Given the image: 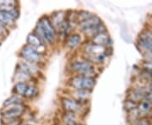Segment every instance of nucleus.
<instances>
[{
  "label": "nucleus",
  "instance_id": "9",
  "mask_svg": "<svg viewBox=\"0 0 152 125\" xmlns=\"http://www.w3.org/2000/svg\"><path fill=\"white\" fill-rule=\"evenodd\" d=\"M85 38L80 32L73 31L68 37H66L64 40L62 42L63 46L69 51H74L75 49L80 48L84 42Z\"/></svg>",
  "mask_w": 152,
  "mask_h": 125
},
{
  "label": "nucleus",
  "instance_id": "22",
  "mask_svg": "<svg viewBox=\"0 0 152 125\" xmlns=\"http://www.w3.org/2000/svg\"><path fill=\"white\" fill-rule=\"evenodd\" d=\"M92 12L89 10H75V25L77 26L78 24L81 23V22L85 21L88 20L89 18L92 16Z\"/></svg>",
  "mask_w": 152,
  "mask_h": 125
},
{
  "label": "nucleus",
  "instance_id": "21",
  "mask_svg": "<svg viewBox=\"0 0 152 125\" xmlns=\"http://www.w3.org/2000/svg\"><path fill=\"white\" fill-rule=\"evenodd\" d=\"M40 95V87L37 83H31L29 88L27 90V92L26 94L25 99L27 100H35Z\"/></svg>",
  "mask_w": 152,
  "mask_h": 125
},
{
  "label": "nucleus",
  "instance_id": "12",
  "mask_svg": "<svg viewBox=\"0 0 152 125\" xmlns=\"http://www.w3.org/2000/svg\"><path fill=\"white\" fill-rule=\"evenodd\" d=\"M26 44L31 46L32 48H36L39 52L42 53L44 54H48V48L42 42V41L39 38L33 31H31L27 35V37H26Z\"/></svg>",
  "mask_w": 152,
  "mask_h": 125
},
{
  "label": "nucleus",
  "instance_id": "8",
  "mask_svg": "<svg viewBox=\"0 0 152 125\" xmlns=\"http://www.w3.org/2000/svg\"><path fill=\"white\" fill-rule=\"evenodd\" d=\"M18 69L24 71L26 73H27L28 75H30L31 76L34 77L36 79H37L40 80V78L43 76V73H42V69L43 68L41 66L34 64H31L23 60H19L18 63L16 64V68Z\"/></svg>",
  "mask_w": 152,
  "mask_h": 125
},
{
  "label": "nucleus",
  "instance_id": "11",
  "mask_svg": "<svg viewBox=\"0 0 152 125\" xmlns=\"http://www.w3.org/2000/svg\"><path fill=\"white\" fill-rule=\"evenodd\" d=\"M89 41H91V42L96 45L106 47V48H113V41L108 31L98 33L91 39H89Z\"/></svg>",
  "mask_w": 152,
  "mask_h": 125
},
{
  "label": "nucleus",
  "instance_id": "28",
  "mask_svg": "<svg viewBox=\"0 0 152 125\" xmlns=\"http://www.w3.org/2000/svg\"><path fill=\"white\" fill-rule=\"evenodd\" d=\"M9 34H10V29L0 22V35L7 37Z\"/></svg>",
  "mask_w": 152,
  "mask_h": 125
},
{
  "label": "nucleus",
  "instance_id": "2",
  "mask_svg": "<svg viewBox=\"0 0 152 125\" xmlns=\"http://www.w3.org/2000/svg\"><path fill=\"white\" fill-rule=\"evenodd\" d=\"M99 69L100 68L94 65L81 56H78L69 60L66 66V70L70 75H83L95 79H98L101 74Z\"/></svg>",
  "mask_w": 152,
  "mask_h": 125
},
{
  "label": "nucleus",
  "instance_id": "37",
  "mask_svg": "<svg viewBox=\"0 0 152 125\" xmlns=\"http://www.w3.org/2000/svg\"><path fill=\"white\" fill-rule=\"evenodd\" d=\"M151 125H152V124H151Z\"/></svg>",
  "mask_w": 152,
  "mask_h": 125
},
{
  "label": "nucleus",
  "instance_id": "25",
  "mask_svg": "<svg viewBox=\"0 0 152 125\" xmlns=\"http://www.w3.org/2000/svg\"><path fill=\"white\" fill-rule=\"evenodd\" d=\"M138 104L139 102H134L133 100H130V99H125L124 102V105H123V107L124 109V111L126 113H129V112H131L133 110H135L138 107Z\"/></svg>",
  "mask_w": 152,
  "mask_h": 125
},
{
  "label": "nucleus",
  "instance_id": "14",
  "mask_svg": "<svg viewBox=\"0 0 152 125\" xmlns=\"http://www.w3.org/2000/svg\"><path fill=\"white\" fill-rule=\"evenodd\" d=\"M39 80L31 76L30 75H28L27 73L24 72V71L15 69V71L14 73V75L12 78V82L14 84L19 83V82H26V83H37L38 84Z\"/></svg>",
  "mask_w": 152,
  "mask_h": 125
},
{
  "label": "nucleus",
  "instance_id": "17",
  "mask_svg": "<svg viewBox=\"0 0 152 125\" xmlns=\"http://www.w3.org/2000/svg\"><path fill=\"white\" fill-rule=\"evenodd\" d=\"M107 31V26L105 25V23L103 21L101 22L100 24H98L97 26H94V27L91 28L89 30H87L86 31H84L83 33H81L84 37V38L86 39V40H89L91 39L92 37H94L95 35H96L98 33L100 32H103V31Z\"/></svg>",
  "mask_w": 152,
  "mask_h": 125
},
{
  "label": "nucleus",
  "instance_id": "34",
  "mask_svg": "<svg viewBox=\"0 0 152 125\" xmlns=\"http://www.w3.org/2000/svg\"><path fill=\"white\" fill-rule=\"evenodd\" d=\"M150 73V78H151V81L152 83V70L151 71V72H149Z\"/></svg>",
  "mask_w": 152,
  "mask_h": 125
},
{
  "label": "nucleus",
  "instance_id": "15",
  "mask_svg": "<svg viewBox=\"0 0 152 125\" xmlns=\"http://www.w3.org/2000/svg\"><path fill=\"white\" fill-rule=\"evenodd\" d=\"M50 17V20L53 23V26L58 31L60 26L63 25V23L66 20V11L64 10H56L51 13V15H48Z\"/></svg>",
  "mask_w": 152,
  "mask_h": 125
},
{
  "label": "nucleus",
  "instance_id": "27",
  "mask_svg": "<svg viewBox=\"0 0 152 125\" xmlns=\"http://www.w3.org/2000/svg\"><path fill=\"white\" fill-rule=\"evenodd\" d=\"M152 121L148 117H144L140 118L138 120H136L135 122L129 124V125H151Z\"/></svg>",
  "mask_w": 152,
  "mask_h": 125
},
{
  "label": "nucleus",
  "instance_id": "16",
  "mask_svg": "<svg viewBox=\"0 0 152 125\" xmlns=\"http://www.w3.org/2000/svg\"><path fill=\"white\" fill-rule=\"evenodd\" d=\"M60 118H61V124L63 125H69L73 123L81 122L85 120V118L80 115L73 113H67V112H62Z\"/></svg>",
  "mask_w": 152,
  "mask_h": 125
},
{
  "label": "nucleus",
  "instance_id": "23",
  "mask_svg": "<svg viewBox=\"0 0 152 125\" xmlns=\"http://www.w3.org/2000/svg\"><path fill=\"white\" fill-rule=\"evenodd\" d=\"M151 108L152 105L150 102L147 101L146 99H143L142 101H140L138 104V107H137L141 118L147 117Z\"/></svg>",
  "mask_w": 152,
  "mask_h": 125
},
{
  "label": "nucleus",
  "instance_id": "33",
  "mask_svg": "<svg viewBox=\"0 0 152 125\" xmlns=\"http://www.w3.org/2000/svg\"><path fill=\"white\" fill-rule=\"evenodd\" d=\"M6 37H4V36H2V35H0V42L2 43L4 41V39H5Z\"/></svg>",
  "mask_w": 152,
  "mask_h": 125
},
{
  "label": "nucleus",
  "instance_id": "20",
  "mask_svg": "<svg viewBox=\"0 0 152 125\" xmlns=\"http://www.w3.org/2000/svg\"><path fill=\"white\" fill-rule=\"evenodd\" d=\"M30 84L31 83H26V82H19L14 84V87L12 89V94H15L25 98Z\"/></svg>",
  "mask_w": 152,
  "mask_h": 125
},
{
  "label": "nucleus",
  "instance_id": "5",
  "mask_svg": "<svg viewBox=\"0 0 152 125\" xmlns=\"http://www.w3.org/2000/svg\"><path fill=\"white\" fill-rule=\"evenodd\" d=\"M97 79L83 75H69L66 81V87L69 90H88L93 91Z\"/></svg>",
  "mask_w": 152,
  "mask_h": 125
},
{
  "label": "nucleus",
  "instance_id": "31",
  "mask_svg": "<svg viewBox=\"0 0 152 125\" xmlns=\"http://www.w3.org/2000/svg\"><path fill=\"white\" fill-rule=\"evenodd\" d=\"M20 125H34L32 124H31L30 122H24V121H22L21 123H20Z\"/></svg>",
  "mask_w": 152,
  "mask_h": 125
},
{
  "label": "nucleus",
  "instance_id": "29",
  "mask_svg": "<svg viewBox=\"0 0 152 125\" xmlns=\"http://www.w3.org/2000/svg\"><path fill=\"white\" fill-rule=\"evenodd\" d=\"M145 99H146L148 102H150L152 105V89H151L149 91H147L145 95Z\"/></svg>",
  "mask_w": 152,
  "mask_h": 125
},
{
  "label": "nucleus",
  "instance_id": "30",
  "mask_svg": "<svg viewBox=\"0 0 152 125\" xmlns=\"http://www.w3.org/2000/svg\"><path fill=\"white\" fill-rule=\"evenodd\" d=\"M69 125H86V124L84 123V121H81V122H76V123H73Z\"/></svg>",
  "mask_w": 152,
  "mask_h": 125
},
{
  "label": "nucleus",
  "instance_id": "13",
  "mask_svg": "<svg viewBox=\"0 0 152 125\" xmlns=\"http://www.w3.org/2000/svg\"><path fill=\"white\" fill-rule=\"evenodd\" d=\"M101 22H102V20L100 18V16H98L97 15L94 14L91 17V18H89L88 20L81 22L80 24H78L76 26V31L83 33L84 31H87V30L97 26L98 24H100Z\"/></svg>",
  "mask_w": 152,
  "mask_h": 125
},
{
  "label": "nucleus",
  "instance_id": "36",
  "mask_svg": "<svg viewBox=\"0 0 152 125\" xmlns=\"http://www.w3.org/2000/svg\"><path fill=\"white\" fill-rule=\"evenodd\" d=\"M58 125H63V124H58Z\"/></svg>",
  "mask_w": 152,
  "mask_h": 125
},
{
  "label": "nucleus",
  "instance_id": "7",
  "mask_svg": "<svg viewBox=\"0 0 152 125\" xmlns=\"http://www.w3.org/2000/svg\"><path fill=\"white\" fill-rule=\"evenodd\" d=\"M27 110L28 106L26 103L3 108L0 111V114L1 118H22V117L27 112Z\"/></svg>",
  "mask_w": 152,
  "mask_h": 125
},
{
  "label": "nucleus",
  "instance_id": "32",
  "mask_svg": "<svg viewBox=\"0 0 152 125\" xmlns=\"http://www.w3.org/2000/svg\"><path fill=\"white\" fill-rule=\"evenodd\" d=\"M152 121V108L151 109V111H150V113H149V114H148V116H147Z\"/></svg>",
  "mask_w": 152,
  "mask_h": 125
},
{
  "label": "nucleus",
  "instance_id": "4",
  "mask_svg": "<svg viewBox=\"0 0 152 125\" xmlns=\"http://www.w3.org/2000/svg\"><path fill=\"white\" fill-rule=\"evenodd\" d=\"M59 103L61 108L63 109V112L76 113L84 118L86 116L90 109L89 105L80 103L78 101L75 100L74 98L70 97L67 95H63L60 96Z\"/></svg>",
  "mask_w": 152,
  "mask_h": 125
},
{
  "label": "nucleus",
  "instance_id": "1",
  "mask_svg": "<svg viewBox=\"0 0 152 125\" xmlns=\"http://www.w3.org/2000/svg\"><path fill=\"white\" fill-rule=\"evenodd\" d=\"M32 31L41 39L48 48L58 44V32L50 20L48 15H43L38 19Z\"/></svg>",
  "mask_w": 152,
  "mask_h": 125
},
{
  "label": "nucleus",
  "instance_id": "6",
  "mask_svg": "<svg viewBox=\"0 0 152 125\" xmlns=\"http://www.w3.org/2000/svg\"><path fill=\"white\" fill-rule=\"evenodd\" d=\"M136 45L144 54L150 55L152 57L151 28H145L139 33L136 39Z\"/></svg>",
  "mask_w": 152,
  "mask_h": 125
},
{
  "label": "nucleus",
  "instance_id": "19",
  "mask_svg": "<svg viewBox=\"0 0 152 125\" xmlns=\"http://www.w3.org/2000/svg\"><path fill=\"white\" fill-rule=\"evenodd\" d=\"M16 21L17 20L11 16L9 11L0 10V22L6 26L9 29L15 27L16 26Z\"/></svg>",
  "mask_w": 152,
  "mask_h": 125
},
{
  "label": "nucleus",
  "instance_id": "3",
  "mask_svg": "<svg viewBox=\"0 0 152 125\" xmlns=\"http://www.w3.org/2000/svg\"><path fill=\"white\" fill-rule=\"evenodd\" d=\"M47 55L48 54H44L26 43L23 45L20 50L19 51L20 59L41 66L42 68L45 67L48 61Z\"/></svg>",
  "mask_w": 152,
  "mask_h": 125
},
{
  "label": "nucleus",
  "instance_id": "24",
  "mask_svg": "<svg viewBox=\"0 0 152 125\" xmlns=\"http://www.w3.org/2000/svg\"><path fill=\"white\" fill-rule=\"evenodd\" d=\"M20 7V3L13 0H1L0 1V10L10 11L14 8Z\"/></svg>",
  "mask_w": 152,
  "mask_h": 125
},
{
  "label": "nucleus",
  "instance_id": "26",
  "mask_svg": "<svg viewBox=\"0 0 152 125\" xmlns=\"http://www.w3.org/2000/svg\"><path fill=\"white\" fill-rule=\"evenodd\" d=\"M22 118H1L2 125H20L21 123Z\"/></svg>",
  "mask_w": 152,
  "mask_h": 125
},
{
  "label": "nucleus",
  "instance_id": "18",
  "mask_svg": "<svg viewBox=\"0 0 152 125\" xmlns=\"http://www.w3.org/2000/svg\"><path fill=\"white\" fill-rule=\"evenodd\" d=\"M26 103V100L22 96H20L15 94H12L10 97H8L3 102V108H7L10 107H14L17 105H22Z\"/></svg>",
  "mask_w": 152,
  "mask_h": 125
},
{
  "label": "nucleus",
  "instance_id": "10",
  "mask_svg": "<svg viewBox=\"0 0 152 125\" xmlns=\"http://www.w3.org/2000/svg\"><path fill=\"white\" fill-rule=\"evenodd\" d=\"M92 91H88V90H69V89H66L65 95L74 98L75 100L78 101L80 103L90 106Z\"/></svg>",
  "mask_w": 152,
  "mask_h": 125
},
{
  "label": "nucleus",
  "instance_id": "35",
  "mask_svg": "<svg viewBox=\"0 0 152 125\" xmlns=\"http://www.w3.org/2000/svg\"><path fill=\"white\" fill-rule=\"evenodd\" d=\"M1 45H2V43H1V42H0V47H1Z\"/></svg>",
  "mask_w": 152,
  "mask_h": 125
}]
</instances>
